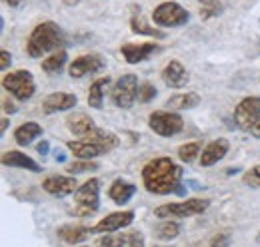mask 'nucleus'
Instances as JSON below:
<instances>
[{
    "instance_id": "nucleus-2",
    "label": "nucleus",
    "mask_w": 260,
    "mask_h": 247,
    "mask_svg": "<svg viewBox=\"0 0 260 247\" xmlns=\"http://www.w3.org/2000/svg\"><path fill=\"white\" fill-rule=\"evenodd\" d=\"M64 44L66 40L62 28L52 20H44V22L36 24L34 30L30 32L28 42H26V52L30 58H42L48 52L62 50Z\"/></svg>"
},
{
    "instance_id": "nucleus-7",
    "label": "nucleus",
    "mask_w": 260,
    "mask_h": 247,
    "mask_svg": "<svg viewBox=\"0 0 260 247\" xmlns=\"http://www.w3.org/2000/svg\"><path fill=\"white\" fill-rule=\"evenodd\" d=\"M152 20L160 28H180V26L188 24L190 12L174 0H166L152 10Z\"/></svg>"
},
{
    "instance_id": "nucleus-25",
    "label": "nucleus",
    "mask_w": 260,
    "mask_h": 247,
    "mask_svg": "<svg viewBox=\"0 0 260 247\" xmlns=\"http://www.w3.org/2000/svg\"><path fill=\"white\" fill-rule=\"evenodd\" d=\"M88 233H92V229H90V227H84V225H62V227L56 231V235H58L64 243H72V245L84 241Z\"/></svg>"
},
{
    "instance_id": "nucleus-9",
    "label": "nucleus",
    "mask_w": 260,
    "mask_h": 247,
    "mask_svg": "<svg viewBox=\"0 0 260 247\" xmlns=\"http://www.w3.org/2000/svg\"><path fill=\"white\" fill-rule=\"evenodd\" d=\"M148 126L160 138H172L184 130V118L174 110H156L148 116Z\"/></svg>"
},
{
    "instance_id": "nucleus-14",
    "label": "nucleus",
    "mask_w": 260,
    "mask_h": 247,
    "mask_svg": "<svg viewBox=\"0 0 260 247\" xmlns=\"http://www.w3.org/2000/svg\"><path fill=\"white\" fill-rule=\"evenodd\" d=\"M160 78L168 88H174V90H180L184 88L188 82H190V74L186 72L184 64L180 60H170L160 72Z\"/></svg>"
},
{
    "instance_id": "nucleus-18",
    "label": "nucleus",
    "mask_w": 260,
    "mask_h": 247,
    "mask_svg": "<svg viewBox=\"0 0 260 247\" xmlns=\"http://www.w3.org/2000/svg\"><path fill=\"white\" fill-rule=\"evenodd\" d=\"M96 247H144V235L140 231H126L122 235L102 233Z\"/></svg>"
},
{
    "instance_id": "nucleus-5",
    "label": "nucleus",
    "mask_w": 260,
    "mask_h": 247,
    "mask_svg": "<svg viewBox=\"0 0 260 247\" xmlns=\"http://www.w3.org/2000/svg\"><path fill=\"white\" fill-rule=\"evenodd\" d=\"M100 210V182L96 178L86 180L74 191V208L70 214L76 217H88Z\"/></svg>"
},
{
    "instance_id": "nucleus-32",
    "label": "nucleus",
    "mask_w": 260,
    "mask_h": 247,
    "mask_svg": "<svg viewBox=\"0 0 260 247\" xmlns=\"http://www.w3.org/2000/svg\"><path fill=\"white\" fill-rule=\"evenodd\" d=\"M156 86L152 84V82H142L140 86H138V102L140 104H148L150 100H154L156 98Z\"/></svg>"
},
{
    "instance_id": "nucleus-27",
    "label": "nucleus",
    "mask_w": 260,
    "mask_h": 247,
    "mask_svg": "<svg viewBox=\"0 0 260 247\" xmlns=\"http://www.w3.org/2000/svg\"><path fill=\"white\" fill-rule=\"evenodd\" d=\"M180 231H182L180 223H176V221H172V219H164L162 223H158L156 229H154V233H156V237H158L160 241L176 239V237L180 235Z\"/></svg>"
},
{
    "instance_id": "nucleus-10",
    "label": "nucleus",
    "mask_w": 260,
    "mask_h": 247,
    "mask_svg": "<svg viewBox=\"0 0 260 247\" xmlns=\"http://www.w3.org/2000/svg\"><path fill=\"white\" fill-rule=\"evenodd\" d=\"M138 86L140 84L134 74H122L112 86V92H110L112 104L120 110H130L138 100Z\"/></svg>"
},
{
    "instance_id": "nucleus-42",
    "label": "nucleus",
    "mask_w": 260,
    "mask_h": 247,
    "mask_svg": "<svg viewBox=\"0 0 260 247\" xmlns=\"http://www.w3.org/2000/svg\"><path fill=\"white\" fill-rule=\"evenodd\" d=\"M256 241H258V243H260V231H258V233H256Z\"/></svg>"
},
{
    "instance_id": "nucleus-30",
    "label": "nucleus",
    "mask_w": 260,
    "mask_h": 247,
    "mask_svg": "<svg viewBox=\"0 0 260 247\" xmlns=\"http://www.w3.org/2000/svg\"><path fill=\"white\" fill-rule=\"evenodd\" d=\"M200 154H202V142H188L178 148V157L184 163H192L194 159L200 157Z\"/></svg>"
},
{
    "instance_id": "nucleus-34",
    "label": "nucleus",
    "mask_w": 260,
    "mask_h": 247,
    "mask_svg": "<svg viewBox=\"0 0 260 247\" xmlns=\"http://www.w3.org/2000/svg\"><path fill=\"white\" fill-rule=\"evenodd\" d=\"M230 245V233H218L210 239V247H228Z\"/></svg>"
},
{
    "instance_id": "nucleus-12",
    "label": "nucleus",
    "mask_w": 260,
    "mask_h": 247,
    "mask_svg": "<svg viewBox=\"0 0 260 247\" xmlns=\"http://www.w3.org/2000/svg\"><path fill=\"white\" fill-rule=\"evenodd\" d=\"M42 189L52 197H66L74 195L78 189V182L72 176H48L42 180Z\"/></svg>"
},
{
    "instance_id": "nucleus-31",
    "label": "nucleus",
    "mask_w": 260,
    "mask_h": 247,
    "mask_svg": "<svg viewBox=\"0 0 260 247\" xmlns=\"http://www.w3.org/2000/svg\"><path fill=\"white\" fill-rule=\"evenodd\" d=\"M100 166H98L96 161H92V159H80V157H76L70 166H66V172L68 174H82V172H92V170H98Z\"/></svg>"
},
{
    "instance_id": "nucleus-13",
    "label": "nucleus",
    "mask_w": 260,
    "mask_h": 247,
    "mask_svg": "<svg viewBox=\"0 0 260 247\" xmlns=\"http://www.w3.org/2000/svg\"><path fill=\"white\" fill-rule=\"evenodd\" d=\"M132 221H134V212H130V210L114 212V214H108L106 217H102L92 227V233H114V231H120V229L128 227Z\"/></svg>"
},
{
    "instance_id": "nucleus-35",
    "label": "nucleus",
    "mask_w": 260,
    "mask_h": 247,
    "mask_svg": "<svg viewBox=\"0 0 260 247\" xmlns=\"http://www.w3.org/2000/svg\"><path fill=\"white\" fill-rule=\"evenodd\" d=\"M10 64H12V56H10V52H8L6 48H2V52H0V68H2V70H6Z\"/></svg>"
},
{
    "instance_id": "nucleus-22",
    "label": "nucleus",
    "mask_w": 260,
    "mask_h": 247,
    "mask_svg": "<svg viewBox=\"0 0 260 247\" xmlns=\"http://www.w3.org/2000/svg\"><path fill=\"white\" fill-rule=\"evenodd\" d=\"M136 193V185L128 184L124 180H114L108 187V197L116 203V205H124L132 199V195Z\"/></svg>"
},
{
    "instance_id": "nucleus-6",
    "label": "nucleus",
    "mask_w": 260,
    "mask_h": 247,
    "mask_svg": "<svg viewBox=\"0 0 260 247\" xmlns=\"http://www.w3.org/2000/svg\"><path fill=\"white\" fill-rule=\"evenodd\" d=\"M210 208V199L206 197H190L184 201H174V203H162L154 210V216L160 219L170 217H194L204 214Z\"/></svg>"
},
{
    "instance_id": "nucleus-8",
    "label": "nucleus",
    "mask_w": 260,
    "mask_h": 247,
    "mask_svg": "<svg viewBox=\"0 0 260 247\" xmlns=\"http://www.w3.org/2000/svg\"><path fill=\"white\" fill-rule=\"evenodd\" d=\"M2 88L18 102H26L36 92V82L30 70H14L2 76Z\"/></svg>"
},
{
    "instance_id": "nucleus-17",
    "label": "nucleus",
    "mask_w": 260,
    "mask_h": 247,
    "mask_svg": "<svg viewBox=\"0 0 260 247\" xmlns=\"http://www.w3.org/2000/svg\"><path fill=\"white\" fill-rule=\"evenodd\" d=\"M160 50L158 44L154 42H142V44H122L120 46V54L124 56V60L128 64H140V62L148 60L152 54H156Z\"/></svg>"
},
{
    "instance_id": "nucleus-4",
    "label": "nucleus",
    "mask_w": 260,
    "mask_h": 247,
    "mask_svg": "<svg viewBox=\"0 0 260 247\" xmlns=\"http://www.w3.org/2000/svg\"><path fill=\"white\" fill-rule=\"evenodd\" d=\"M234 124L252 138L260 140V96H246L234 108Z\"/></svg>"
},
{
    "instance_id": "nucleus-40",
    "label": "nucleus",
    "mask_w": 260,
    "mask_h": 247,
    "mask_svg": "<svg viewBox=\"0 0 260 247\" xmlns=\"http://www.w3.org/2000/svg\"><path fill=\"white\" fill-rule=\"evenodd\" d=\"M6 128H8V118H2V128H0V132L4 134V132H6Z\"/></svg>"
},
{
    "instance_id": "nucleus-16",
    "label": "nucleus",
    "mask_w": 260,
    "mask_h": 247,
    "mask_svg": "<svg viewBox=\"0 0 260 247\" xmlns=\"http://www.w3.org/2000/svg\"><path fill=\"white\" fill-rule=\"evenodd\" d=\"M230 150V144H228L226 138H218V140H212L208 142L204 148H202V154L198 157V163L200 168H210L214 163H218Z\"/></svg>"
},
{
    "instance_id": "nucleus-26",
    "label": "nucleus",
    "mask_w": 260,
    "mask_h": 247,
    "mask_svg": "<svg viewBox=\"0 0 260 247\" xmlns=\"http://www.w3.org/2000/svg\"><path fill=\"white\" fill-rule=\"evenodd\" d=\"M66 62H68V52H66V48H62V50L50 52V56L42 60L40 68H42L46 74H58V72H62Z\"/></svg>"
},
{
    "instance_id": "nucleus-21",
    "label": "nucleus",
    "mask_w": 260,
    "mask_h": 247,
    "mask_svg": "<svg viewBox=\"0 0 260 247\" xmlns=\"http://www.w3.org/2000/svg\"><path fill=\"white\" fill-rule=\"evenodd\" d=\"M110 82H112V78H110V76H104V78H98V80H94V82L90 84V88H88V98H86V102H88L90 108L102 110L106 92H108V88H110Z\"/></svg>"
},
{
    "instance_id": "nucleus-36",
    "label": "nucleus",
    "mask_w": 260,
    "mask_h": 247,
    "mask_svg": "<svg viewBox=\"0 0 260 247\" xmlns=\"http://www.w3.org/2000/svg\"><path fill=\"white\" fill-rule=\"evenodd\" d=\"M2 110H4L6 114H16V112H18L16 104H14L12 100H8V98H4V100H2Z\"/></svg>"
},
{
    "instance_id": "nucleus-43",
    "label": "nucleus",
    "mask_w": 260,
    "mask_h": 247,
    "mask_svg": "<svg viewBox=\"0 0 260 247\" xmlns=\"http://www.w3.org/2000/svg\"><path fill=\"white\" fill-rule=\"evenodd\" d=\"M154 247H168V245H154Z\"/></svg>"
},
{
    "instance_id": "nucleus-1",
    "label": "nucleus",
    "mask_w": 260,
    "mask_h": 247,
    "mask_svg": "<svg viewBox=\"0 0 260 247\" xmlns=\"http://www.w3.org/2000/svg\"><path fill=\"white\" fill-rule=\"evenodd\" d=\"M182 168L172 159V157H154L142 168V184L146 191L154 195H168L176 193L182 182Z\"/></svg>"
},
{
    "instance_id": "nucleus-38",
    "label": "nucleus",
    "mask_w": 260,
    "mask_h": 247,
    "mask_svg": "<svg viewBox=\"0 0 260 247\" xmlns=\"http://www.w3.org/2000/svg\"><path fill=\"white\" fill-rule=\"evenodd\" d=\"M54 157H56V161H60V163H62V161L66 159V154L62 152V150H56V152H54Z\"/></svg>"
},
{
    "instance_id": "nucleus-19",
    "label": "nucleus",
    "mask_w": 260,
    "mask_h": 247,
    "mask_svg": "<svg viewBox=\"0 0 260 247\" xmlns=\"http://www.w3.org/2000/svg\"><path fill=\"white\" fill-rule=\"evenodd\" d=\"M66 128H68V132L74 134L76 138H86V136H90L92 132H96L94 120H92L88 114H84V112H74V114H70V116L66 118Z\"/></svg>"
},
{
    "instance_id": "nucleus-39",
    "label": "nucleus",
    "mask_w": 260,
    "mask_h": 247,
    "mask_svg": "<svg viewBox=\"0 0 260 247\" xmlns=\"http://www.w3.org/2000/svg\"><path fill=\"white\" fill-rule=\"evenodd\" d=\"M4 2H6L10 8H16V6H20V2H22V0H4Z\"/></svg>"
},
{
    "instance_id": "nucleus-29",
    "label": "nucleus",
    "mask_w": 260,
    "mask_h": 247,
    "mask_svg": "<svg viewBox=\"0 0 260 247\" xmlns=\"http://www.w3.org/2000/svg\"><path fill=\"white\" fill-rule=\"evenodd\" d=\"M198 2H200V16L202 18H214L226 6V0H198Z\"/></svg>"
},
{
    "instance_id": "nucleus-41",
    "label": "nucleus",
    "mask_w": 260,
    "mask_h": 247,
    "mask_svg": "<svg viewBox=\"0 0 260 247\" xmlns=\"http://www.w3.org/2000/svg\"><path fill=\"white\" fill-rule=\"evenodd\" d=\"M62 2H64V4H68V6H74V4H78L80 0H62Z\"/></svg>"
},
{
    "instance_id": "nucleus-15",
    "label": "nucleus",
    "mask_w": 260,
    "mask_h": 247,
    "mask_svg": "<svg viewBox=\"0 0 260 247\" xmlns=\"http://www.w3.org/2000/svg\"><path fill=\"white\" fill-rule=\"evenodd\" d=\"M78 104V98L70 92H52L42 100V112L46 116H52L56 112H64L72 110Z\"/></svg>"
},
{
    "instance_id": "nucleus-11",
    "label": "nucleus",
    "mask_w": 260,
    "mask_h": 247,
    "mask_svg": "<svg viewBox=\"0 0 260 247\" xmlns=\"http://www.w3.org/2000/svg\"><path fill=\"white\" fill-rule=\"evenodd\" d=\"M102 68H104V60L98 54H82L68 64V76L78 80V78H84L88 74H96Z\"/></svg>"
},
{
    "instance_id": "nucleus-24",
    "label": "nucleus",
    "mask_w": 260,
    "mask_h": 247,
    "mask_svg": "<svg viewBox=\"0 0 260 247\" xmlns=\"http://www.w3.org/2000/svg\"><path fill=\"white\" fill-rule=\"evenodd\" d=\"M166 110H174V112H182V110H192L196 106H200V96L196 92L186 94H174L166 100Z\"/></svg>"
},
{
    "instance_id": "nucleus-20",
    "label": "nucleus",
    "mask_w": 260,
    "mask_h": 247,
    "mask_svg": "<svg viewBox=\"0 0 260 247\" xmlns=\"http://www.w3.org/2000/svg\"><path fill=\"white\" fill-rule=\"evenodd\" d=\"M2 166L28 170V172H34V174H40V172H42V168H40V163H38L36 159H32L30 155H26L24 152H18V150L4 152V154H2Z\"/></svg>"
},
{
    "instance_id": "nucleus-37",
    "label": "nucleus",
    "mask_w": 260,
    "mask_h": 247,
    "mask_svg": "<svg viewBox=\"0 0 260 247\" xmlns=\"http://www.w3.org/2000/svg\"><path fill=\"white\" fill-rule=\"evenodd\" d=\"M36 152L42 155V157H44V155L50 152V142H46V140H40V142H38V146H36Z\"/></svg>"
},
{
    "instance_id": "nucleus-3",
    "label": "nucleus",
    "mask_w": 260,
    "mask_h": 247,
    "mask_svg": "<svg viewBox=\"0 0 260 247\" xmlns=\"http://www.w3.org/2000/svg\"><path fill=\"white\" fill-rule=\"evenodd\" d=\"M118 144H120L118 136H114L112 132H104V130H98L96 128V132H92L86 138H78V140L66 142V148L74 154V157L94 159L98 155H104L108 154V152H112Z\"/></svg>"
},
{
    "instance_id": "nucleus-28",
    "label": "nucleus",
    "mask_w": 260,
    "mask_h": 247,
    "mask_svg": "<svg viewBox=\"0 0 260 247\" xmlns=\"http://www.w3.org/2000/svg\"><path fill=\"white\" fill-rule=\"evenodd\" d=\"M130 28L134 34H144V36H152V38H164L166 34L160 30H156V28H152V26H148L146 22H144V18L140 16V12L138 14H134L132 18H130Z\"/></svg>"
},
{
    "instance_id": "nucleus-33",
    "label": "nucleus",
    "mask_w": 260,
    "mask_h": 247,
    "mask_svg": "<svg viewBox=\"0 0 260 247\" xmlns=\"http://www.w3.org/2000/svg\"><path fill=\"white\" fill-rule=\"evenodd\" d=\"M242 184L252 187V189H258L260 187V163H256L254 168H250V170L242 176Z\"/></svg>"
},
{
    "instance_id": "nucleus-23",
    "label": "nucleus",
    "mask_w": 260,
    "mask_h": 247,
    "mask_svg": "<svg viewBox=\"0 0 260 247\" xmlns=\"http://www.w3.org/2000/svg\"><path fill=\"white\" fill-rule=\"evenodd\" d=\"M42 126L38 122H24L14 130V142L18 146H30L34 140H38L42 136Z\"/></svg>"
},
{
    "instance_id": "nucleus-44",
    "label": "nucleus",
    "mask_w": 260,
    "mask_h": 247,
    "mask_svg": "<svg viewBox=\"0 0 260 247\" xmlns=\"http://www.w3.org/2000/svg\"><path fill=\"white\" fill-rule=\"evenodd\" d=\"M82 247H86V245H82Z\"/></svg>"
}]
</instances>
